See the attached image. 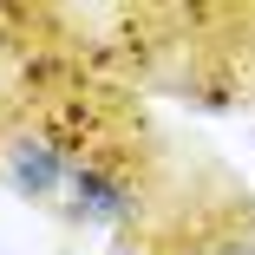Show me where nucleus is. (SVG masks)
Masks as SVG:
<instances>
[{
  "mask_svg": "<svg viewBox=\"0 0 255 255\" xmlns=\"http://www.w3.org/2000/svg\"><path fill=\"white\" fill-rule=\"evenodd\" d=\"M112 255H137V249H131V242H118V249H112Z\"/></svg>",
  "mask_w": 255,
  "mask_h": 255,
  "instance_id": "nucleus-5",
  "label": "nucleus"
},
{
  "mask_svg": "<svg viewBox=\"0 0 255 255\" xmlns=\"http://www.w3.org/2000/svg\"><path fill=\"white\" fill-rule=\"evenodd\" d=\"M66 210L85 229H125L144 210V190H137V177L118 150H85L66 170Z\"/></svg>",
  "mask_w": 255,
  "mask_h": 255,
  "instance_id": "nucleus-1",
  "label": "nucleus"
},
{
  "mask_svg": "<svg viewBox=\"0 0 255 255\" xmlns=\"http://www.w3.org/2000/svg\"><path fill=\"white\" fill-rule=\"evenodd\" d=\"M7 72H13V66H7V39H0V85H7Z\"/></svg>",
  "mask_w": 255,
  "mask_h": 255,
  "instance_id": "nucleus-4",
  "label": "nucleus"
},
{
  "mask_svg": "<svg viewBox=\"0 0 255 255\" xmlns=\"http://www.w3.org/2000/svg\"><path fill=\"white\" fill-rule=\"evenodd\" d=\"M66 170H72V150L46 125H13L7 137H0V177H7L13 196L53 203V196H66Z\"/></svg>",
  "mask_w": 255,
  "mask_h": 255,
  "instance_id": "nucleus-2",
  "label": "nucleus"
},
{
  "mask_svg": "<svg viewBox=\"0 0 255 255\" xmlns=\"http://www.w3.org/2000/svg\"><path fill=\"white\" fill-rule=\"evenodd\" d=\"M210 255H255V223H249V229H223V236L210 242Z\"/></svg>",
  "mask_w": 255,
  "mask_h": 255,
  "instance_id": "nucleus-3",
  "label": "nucleus"
}]
</instances>
